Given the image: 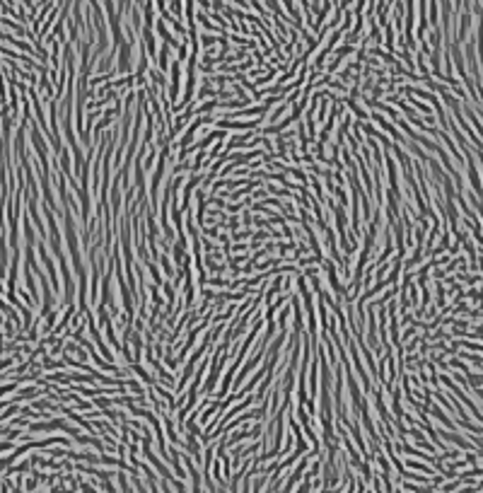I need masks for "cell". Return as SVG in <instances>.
<instances>
[{
	"mask_svg": "<svg viewBox=\"0 0 483 493\" xmlns=\"http://www.w3.org/2000/svg\"><path fill=\"white\" fill-rule=\"evenodd\" d=\"M442 438L449 440V442H454L459 450H466V452H469V450H474V442H469V440L462 438V435L454 433V430H442Z\"/></svg>",
	"mask_w": 483,
	"mask_h": 493,
	"instance_id": "cell-4",
	"label": "cell"
},
{
	"mask_svg": "<svg viewBox=\"0 0 483 493\" xmlns=\"http://www.w3.org/2000/svg\"><path fill=\"white\" fill-rule=\"evenodd\" d=\"M256 126H261V119H251V121H230V119H220L218 128H235V131H254Z\"/></svg>",
	"mask_w": 483,
	"mask_h": 493,
	"instance_id": "cell-1",
	"label": "cell"
},
{
	"mask_svg": "<svg viewBox=\"0 0 483 493\" xmlns=\"http://www.w3.org/2000/svg\"><path fill=\"white\" fill-rule=\"evenodd\" d=\"M438 484H428V486H413V484H403L406 491H413V493H433Z\"/></svg>",
	"mask_w": 483,
	"mask_h": 493,
	"instance_id": "cell-6",
	"label": "cell"
},
{
	"mask_svg": "<svg viewBox=\"0 0 483 493\" xmlns=\"http://www.w3.org/2000/svg\"><path fill=\"white\" fill-rule=\"evenodd\" d=\"M372 119L377 121V126H382L384 131H387V133L392 136V140H396V143H406V138H403L401 133L396 131V124H392V121H387V119H384V116H379V114H374Z\"/></svg>",
	"mask_w": 483,
	"mask_h": 493,
	"instance_id": "cell-2",
	"label": "cell"
},
{
	"mask_svg": "<svg viewBox=\"0 0 483 493\" xmlns=\"http://www.w3.org/2000/svg\"><path fill=\"white\" fill-rule=\"evenodd\" d=\"M179 80H182V61H174L172 65V87H169V100H179Z\"/></svg>",
	"mask_w": 483,
	"mask_h": 493,
	"instance_id": "cell-3",
	"label": "cell"
},
{
	"mask_svg": "<svg viewBox=\"0 0 483 493\" xmlns=\"http://www.w3.org/2000/svg\"><path fill=\"white\" fill-rule=\"evenodd\" d=\"M406 97H409V104H411V107H416V109H418V111H423L425 116H433V111H430V107H428V104H423V102H418V100H416V97H413V94H406Z\"/></svg>",
	"mask_w": 483,
	"mask_h": 493,
	"instance_id": "cell-5",
	"label": "cell"
}]
</instances>
